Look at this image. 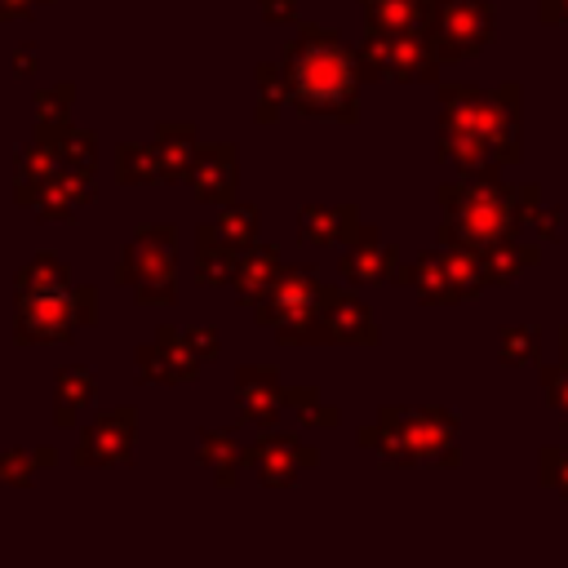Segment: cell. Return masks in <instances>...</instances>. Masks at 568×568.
<instances>
[{"label":"cell","mask_w":568,"mask_h":568,"mask_svg":"<svg viewBox=\"0 0 568 568\" xmlns=\"http://www.w3.org/2000/svg\"><path fill=\"white\" fill-rule=\"evenodd\" d=\"M293 80H297V93H302L315 111H320V106H333V102H346V98H351V84H355L351 58H346L342 49H328V44L306 49L302 62H297V71H293Z\"/></svg>","instance_id":"1"}]
</instances>
